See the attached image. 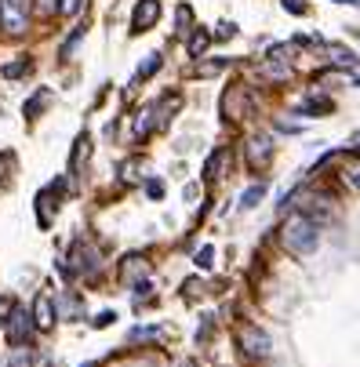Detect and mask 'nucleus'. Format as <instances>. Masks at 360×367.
Returning a JSON list of instances; mask_svg holds the SVG:
<instances>
[{
  "label": "nucleus",
  "instance_id": "nucleus-4",
  "mask_svg": "<svg viewBox=\"0 0 360 367\" xmlns=\"http://www.w3.org/2000/svg\"><path fill=\"white\" fill-rule=\"evenodd\" d=\"M240 349H244L251 360H262V356L269 353V338H266L262 331H255V328H248V331H240Z\"/></svg>",
  "mask_w": 360,
  "mask_h": 367
},
{
  "label": "nucleus",
  "instance_id": "nucleus-36",
  "mask_svg": "<svg viewBox=\"0 0 360 367\" xmlns=\"http://www.w3.org/2000/svg\"><path fill=\"white\" fill-rule=\"evenodd\" d=\"M356 142H360V139H356Z\"/></svg>",
  "mask_w": 360,
  "mask_h": 367
},
{
  "label": "nucleus",
  "instance_id": "nucleus-15",
  "mask_svg": "<svg viewBox=\"0 0 360 367\" xmlns=\"http://www.w3.org/2000/svg\"><path fill=\"white\" fill-rule=\"evenodd\" d=\"M153 110H142L139 117H135V139H146V135H150V127H153Z\"/></svg>",
  "mask_w": 360,
  "mask_h": 367
},
{
  "label": "nucleus",
  "instance_id": "nucleus-17",
  "mask_svg": "<svg viewBox=\"0 0 360 367\" xmlns=\"http://www.w3.org/2000/svg\"><path fill=\"white\" fill-rule=\"evenodd\" d=\"M48 102H51V91H37V95H33V98L26 102V117H33L37 110H44Z\"/></svg>",
  "mask_w": 360,
  "mask_h": 367
},
{
  "label": "nucleus",
  "instance_id": "nucleus-3",
  "mask_svg": "<svg viewBox=\"0 0 360 367\" xmlns=\"http://www.w3.org/2000/svg\"><path fill=\"white\" fill-rule=\"evenodd\" d=\"M160 18V0H139L131 11V33H146Z\"/></svg>",
  "mask_w": 360,
  "mask_h": 367
},
{
  "label": "nucleus",
  "instance_id": "nucleus-6",
  "mask_svg": "<svg viewBox=\"0 0 360 367\" xmlns=\"http://www.w3.org/2000/svg\"><path fill=\"white\" fill-rule=\"evenodd\" d=\"M33 323H37L40 331H51L55 328V306H51L48 295H37L33 298Z\"/></svg>",
  "mask_w": 360,
  "mask_h": 367
},
{
  "label": "nucleus",
  "instance_id": "nucleus-8",
  "mask_svg": "<svg viewBox=\"0 0 360 367\" xmlns=\"http://www.w3.org/2000/svg\"><path fill=\"white\" fill-rule=\"evenodd\" d=\"M120 276L128 280V284H135V280L142 284V280L150 276V266H146V258H142V255H131V258H124V266H120Z\"/></svg>",
  "mask_w": 360,
  "mask_h": 367
},
{
  "label": "nucleus",
  "instance_id": "nucleus-27",
  "mask_svg": "<svg viewBox=\"0 0 360 367\" xmlns=\"http://www.w3.org/2000/svg\"><path fill=\"white\" fill-rule=\"evenodd\" d=\"M30 360H33V356H30V349H26V353L18 349V353H11V360H8V363H11V367H30Z\"/></svg>",
  "mask_w": 360,
  "mask_h": 367
},
{
  "label": "nucleus",
  "instance_id": "nucleus-32",
  "mask_svg": "<svg viewBox=\"0 0 360 367\" xmlns=\"http://www.w3.org/2000/svg\"><path fill=\"white\" fill-rule=\"evenodd\" d=\"M117 316L113 313H102V316H95V328H110V323H113Z\"/></svg>",
  "mask_w": 360,
  "mask_h": 367
},
{
  "label": "nucleus",
  "instance_id": "nucleus-28",
  "mask_svg": "<svg viewBox=\"0 0 360 367\" xmlns=\"http://www.w3.org/2000/svg\"><path fill=\"white\" fill-rule=\"evenodd\" d=\"M346 179H349V186H353V189H360V164H353V167L346 171Z\"/></svg>",
  "mask_w": 360,
  "mask_h": 367
},
{
  "label": "nucleus",
  "instance_id": "nucleus-11",
  "mask_svg": "<svg viewBox=\"0 0 360 367\" xmlns=\"http://www.w3.org/2000/svg\"><path fill=\"white\" fill-rule=\"evenodd\" d=\"M328 58L338 62V66H356V55L349 48H342V44H328Z\"/></svg>",
  "mask_w": 360,
  "mask_h": 367
},
{
  "label": "nucleus",
  "instance_id": "nucleus-18",
  "mask_svg": "<svg viewBox=\"0 0 360 367\" xmlns=\"http://www.w3.org/2000/svg\"><path fill=\"white\" fill-rule=\"evenodd\" d=\"M222 66H226V58H215V62H204V66H197V77H215V73H222Z\"/></svg>",
  "mask_w": 360,
  "mask_h": 367
},
{
  "label": "nucleus",
  "instance_id": "nucleus-9",
  "mask_svg": "<svg viewBox=\"0 0 360 367\" xmlns=\"http://www.w3.org/2000/svg\"><path fill=\"white\" fill-rule=\"evenodd\" d=\"M299 207L309 214V211H316V214H331V200L328 197H321V193H302L299 197Z\"/></svg>",
  "mask_w": 360,
  "mask_h": 367
},
{
  "label": "nucleus",
  "instance_id": "nucleus-20",
  "mask_svg": "<svg viewBox=\"0 0 360 367\" xmlns=\"http://www.w3.org/2000/svg\"><path fill=\"white\" fill-rule=\"evenodd\" d=\"M15 313V298L11 295H4V298H0V328H4V323H8V316Z\"/></svg>",
  "mask_w": 360,
  "mask_h": 367
},
{
  "label": "nucleus",
  "instance_id": "nucleus-23",
  "mask_svg": "<svg viewBox=\"0 0 360 367\" xmlns=\"http://www.w3.org/2000/svg\"><path fill=\"white\" fill-rule=\"evenodd\" d=\"M175 18H179V33H189V30H186V26H189V22H193V11H189V8H186V4H182V8H179V11H175Z\"/></svg>",
  "mask_w": 360,
  "mask_h": 367
},
{
  "label": "nucleus",
  "instance_id": "nucleus-12",
  "mask_svg": "<svg viewBox=\"0 0 360 367\" xmlns=\"http://www.w3.org/2000/svg\"><path fill=\"white\" fill-rule=\"evenodd\" d=\"M88 153H91V139H88V135H80V139H77V149H73V160H70V167L77 171L84 160H88Z\"/></svg>",
  "mask_w": 360,
  "mask_h": 367
},
{
  "label": "nucleus",
  "instance_id": "nucleus-7",
  "mask_svg": "<svg viewBox=\"0 0 360 367\" xmlns=\"http://www.w3.org/2000/svg\"><path fill=\"white\" fill-rule=\"evenodd\" d=\"M269 157H273V142L266 135H259V139L248 142V160H251V167H266Z\"/></svg>",
  "mask_w": 360,
  "mask_h": 367
},
{
  "label": "nucleus",
  "instance_id": "nucleus-35",
  "mask_svg": "<svg viewBox=\"0 0 360 367\" xmlns=\"http://www.w3.org/2000/svg\"><path fill=\"white\" fill-rule=\"evenodd\" d=\"M84 367H91V363H84Z\"/></svg>",
  "mask_w": 360,
  "mask_h": 367
},
{
  "label": "nucleus",
  "instance_id": "nucleus-29",
  "mask_svg": "<svg viewBox=\"0 0 360 367\" xmlns=\"http://www.w3.org/2000/svg\"><path fill=\"white\" fill-rule=\"evenodd\" d=\"M157 335H160L157 328H139V331H131V338H135V342H139V338H157Z\"/></svg>",
  "mask_w": 360,
  "mask_h": 367
},
{
  "label": "nucleus",
  "instance_id": "nucleus-14",
  "mask_svg": "<svg viewBox=\"0 0 360 367\" xmlns=\"http://www.w3.org/2000/svg\"><path fill=\"white\" fill-rule=\"evenodd\" d=\"M226 157H229L226 149H219V157H211V160H207V167H204V179H207V182H211V179H222L219 171L226 167Z\"/></svg>",
  "mask_w": 360,
  "mask_h": 367
},
{
  "label": "nucleus",
  "instance_id": "nucleus-24",
  "mask_svg": "<svg viewBox=\"0 0 360 367\" xmlns=\"http://www.w3.org/2000/svg\"><path fill=\"white\" fill-rule=\"evenodd\" d=\"M33 8H37V15H44V18L58 11V4H55V0H37V4H33Z\"/></svg>",
  "mask_w": 360,
  "mask_h": 367
},
{
  "label": "nucleus",
  "instance_id": "nucleus-33",
  "mask_svg": "<svg viewBox=\"0 0 360 367\" xmlns=\"http://www.w3.org/2000/svg\"><path fill=\"white\" fill-rule=\"evenodd\" d=\"M335 4H360V0H335Z\"/></svg>",
  "mask_w": 360,
  "mask_h": 367
},
{
  "label": "nucleus",
  "instance_id": "nucleus-26",
  "mask_svg": "<svg viewBox=\"0 0 360 367\" xmlns=\"http://www.w3.org/2000/svg\"><path fill=\"white\" fill-rule=\"evenodd\" d=\"M8 164H15V157L11 153H0V189H8V175H4Z\"/></svg>",
  "mask_w": 360,
  "mask_h": 367
},
{
  "label": "nucleus",
  "instance_id": "nucleus-10",
  "mask_svg": "<svg viewBox=\"0 0 360 367\" xmlns=\"http://www.w3.org/2000/svg\"><path fill=\"white\" fill-rule=\"evenodd\" d=\"M211 37L215 33H207V30H193V37H189V58H200L204 48L211 44Z\"/></svg>",
  "mask_w": 360,
  "mask_h": 367
},
{
  "label": "nucleus",
  "instance_id": "nucleus-19",
  "mask_svg": "<svg viewBox=\"0 0 360 367\" xmlns=\"http://www.w3.org/2000/svg\"><path fill=\"white\" fill-rule=\"evenodd\" d=\"M197 266H200V269H211V266H215V247H211V244L197 251Z\"/></svg>",
  "mask_w": 360,
  "mask_h": 367
},
{
  "label": "nucleus",
  "instance_id": "nucleus-2",
  "mask_svg": "<svg viewBox=\"0 0 360 367\" xmlns=\"http://www.w3.org/2000/svg\"><path fill=\"white\" fill-rule=\"evenodd\" d=\"M0 26L8 33H26V8L18 0H0Z\"/></svg>",
  "mask_w": 360,
  "mask_h": 367
},
{
  "label": "nucleus",
  "instance_id": "nucleus-22",
  "mask_svg": "<svg viewBox=\"0 0 360 367\" xmlns=\"http://www.w3.org/2000/svg\"><path fill=\"white\" fill-rule=\"evenodd\" d=\"M22 73H30V58H22V62H11V66H4V77H22Z\"/></svg>",
  "mask_w": 360,
  "mask_h": 367
},
{
  "label": "nucleus",
  "instance_id": "nucleus-13",
  "mask_svg": "<svg viewBox=\"0 0 360 367\" xmlns=\"http://www.w3.org/2000/svg\"><path fill=\"white\" fill-rule=\"evenodd\" d=\"M262 197H266V186H262V182H259V186H248V189L240 193V207H255Z\"/></svg>",
  "mask_w": 360,
  "mask_h": 367
},
{
  "label": "nucleus",
  "instance_id": "nucleus-25",
  "mask_svg": "<svg viewBox=\"0 0 360 367\" xmlns=\"http://www.w3.org/2000/svg\"><path fill=\"white\" fill-rule=\"evenodd\" d=\"M146 193H150L153 200H160V197H164V182H160V179H150V182H146Z\"/></svg>",
  "mask_w": 360,
  "mask_h": 367
},
{
  "label": "nucleus",
  "instance_id": "nucleus-5",
  "mask_svg": "<svg viewBox=\"0 0 360 367\" xmlns=\"http://www.w3.org/2000/svg\"><path fill=\"white\" fill-rule=\"evenodd\" d=\"M33 328H37L33 316H26L22 309H15V313H11V323H8V342H11V345H22Z\"/></svg>",
  "mask_w": 360,
  "mask_h": 367
},
{
  "label": "nucleus",
  "instance_id": "nucleus-34",
  "mask_svg": "<svg viewBox=\"0 0 360 367\" xmlns=\"http://www.w3.org/2000/svg\"><path fill=\"white\" fill-rule=\"evenodd\" d=\"M353 80H356V88H360V73H356V77H353Z\"/></svg>",
  "mask_w": 360,
  "mask_h": 367
},
{
  "label": "nucleus",
  "instance_id": "nucleus-31",
  "mask_svg": "<svg viewBox=\"0 0 360 367\" xmlns=\"http://www.w3.org/2000/svg\"><path fill=\"white\" fill-rule=\"evenodd\" d=\"M284 8H288L291 15H299V11H306V0H284Z\"/></svg>",
  "mask_w": 360,
  "mask_h": 367
},
{
  "label": "nucleus",
  "instance_id": "nucleus-16",
  "mask_svg": "<svg viewBox=\"0 0 360 367\" xmlns=\"http://www.w3.org/2000/svg\"><path fill=\"white\" fill-rule=\"evenodd\" d=\"M160 70V55H146V62L139 66V73H135V80H146V77H153Z\"/></svg>",
  "mask_w": 360,
  "mask_h": 367
},
{
  "label": "nucleus",
  "instance_id": "nucleus-21",
  "mask_svg": "<svg viewBox=\"0 0 360 367\" xmlns=\"http://www.w3.org/2000/svg\"><path fill=\"white\" fill-rule=\"evenodd\" d=\"M80 8H84V0H58V15H66V18L77 15Z\"/></svg>",
  "mask_w": 360,
  "mask_h": 367
},
{
  "label": "nucleus",
  "instance_id": "nucleus-1",
  "mask_svg": "<svg viewBox=\"0 0 360 367\" xmlns=\"http://www.w3.org/2000/svg\"><path fill=\"white\" fill-rule=\"evenodd\" d=\"M281 244L291 255H309V251H316V244H321V229H316V222L306 211H299L281 226Z\"/></svg>",
  "mask_w": 360,
  "mask_h": 367
},
{
  "label": "nucleus",
  "instance_id": "nucleus-30",
  "mask_svg": "<svg viewBox=\"0 0 360 367\" xmlns=\"http://www.w3.org/2000/svg\"><path fill=\"white\" fill-rule=\"evenodd\" d=\"M328 110V102H302V113H321Z\"/></svg>",
  "mask_w": 360,
  "mask_h": 367
}]
</instances>
